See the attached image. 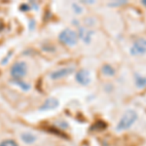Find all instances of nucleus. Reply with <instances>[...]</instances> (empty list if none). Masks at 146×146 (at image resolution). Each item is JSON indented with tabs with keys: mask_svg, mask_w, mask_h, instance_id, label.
Listing matches in <instances>:
<instances>
[{
	"mask_svg": "<svg viewBox=\"0 0 146 146\" xmlns=\"http://www.w3.org/2000/svg\"><path fill=\"white\" fill-rule=\"evenodd\" d=\"M137 113L135 110H127L121 117L119 123L117 124L116 129L118 131H127L133 126L137 120Z\"/></svg>",
	"mask_w": 146,
	"mask_h": 146,
	"instance_id": "f257e3e1",
	"label": "nucleus"
},
{
	"mask_svg": "<svg viewBox=\"0 0 146 146\" xmlns=\"http://www.w3.org/2000/svg\"><path fill=\"white\" fill-rule=\"evenodd\" d=\"M58 39L60 41L63 43L66 46H74L77 44L78 41V34L76 31L70 29V28H66V29L62 30L58 35Z\"/></svg>",
	"mask_w": 146,
	"mask_h": 146,
	"instance_id": "f03ea898",
	"label": "nucleus"
},
{
	"mask_svg": "<svg viewBox=\"0 0 146 146\" xmlns=\"http://www.w3.org/2000/svg\"><path fill=\"white\" fill-rule=\"evenodd\" d=\"M27 73V65L25 62H17L11 67L10 74L14 80H22Z\"/></svg>",
	"mask_w": 146,
	"mask_h": 146,
	"instance_id": "7ed1b4c3",
	"label": "nucleus"
},
{
	"mask_svg": "<svg viewBox=\"0 0 146 146\" xmlns=\"http://www.w3.org/2000/svg\"><path fill=\"white\" fill-rule=\"evenodd\" d=\"M131 54L133 56H140L146 54V39H137L131 48Z\"/></svg>",
	"mask_w": 146,
	"mask_h": 146,
	"instance_id": "20e7f679",
	"label": "nucleus"
},
{
	"mask_svg": "<svg viewBox=\"0 0 146 146\" xmlns=\"http://www.w3.org/2000/svg\"><path fill=\"white\" fill-rule=\"evenodd\" d=\"M73 71H74V68L73 67H63V68H60V69H58V70H55V71L51 72L50 78L52 80L62 79V78H64V77L68 76V75H70Z\"/></svg>",
	"mask_w": 146,
	"mask_h": 146,
	"instance_id": "39448f33",
	"label": "nucleus"
},
{
	"mask_svg": "<svg viewBox=\"0 0 146 146\" xmlns=\"http://www.w3.org/2000/svg\"><path fill=\"white\" fill-rule=\"evenodd\" d=\"M76 81L79 84L87 86L91 83V76L90 72L86 69H81L76 73Z\"/></svg>",
	"mask_w": 146,
	"mask_h": 146,
	"instance_id": "423d86ee",
	"label": "nucleus"
},
{
	"mask_svg": "<svg viewBox=\"0 0 146 146\" xmlns=\"http://www.w3.org/2000/svg\"><path fill=\"white\" fill-rule=\"evenodd\" d=\"M58 106V100L55 98H50L44 101L43 104L40 106L39 110L40 111H46V110L56 109Z\"/></svg>",
	"mask_w": 146,
	"mask_h": 146,
	"instance_id": "0eeeda50",
	"label": "nucleus"
},
{
	"mask_svg": "<svg viewBox=\"0 0 146 146\" xmlns=\"http://www.w3.org/2000/svg\"><path fill=\"white\" fill-rule=\"evenodd\" d=\"M92 36H93V31L88 30L85 27H80L79 28V37L82 39V41L85 43H90L92 40Z\"/></svg>",
	"mask_w": 146,
	"mask_h": 146,
	"instance_id": "6e6552de",
	"label": "nucleus"
},
{
	"mask_svg": "<svg viewBox=\"0 0 146 146\" xmlns=\"http://www.w3.org/2000/svg\"><path fill=\"white\" fill-rule=\"evenodd\" d=\"M21 138H22V140L25 143H27V144H31V143H33L34 141L36 140V136L29 133H23V135H21Z\"/></svg>",
	"mask_w": 146,
	"mask_h": 146,
	"instance_id": "1a4fd4ad",
	"label": "nucleus"
},
{
	"mask_svg": "<svg viewBox=\"0 0 146 146\" xmlns=\"http://www.w3.org/2000/svg\"><path fill=\"white\" fill-rule=\"evenodd\" d=\"M135 85L137 88H144L146 87V77L141 76V75H135Z\"/></svg>",
	"mask_w": 146,
	"mask_h": 146,
	"instance_id": "9d476101",
	"label": "nucleus"
},
{
	"mask_svg": "<svg viewBox=\"0 0 146 146\" xmlns=\"http://www.w3.org/2000/svg\"><path fill=\"white\" fill-rule=\"evenodd\" d=\"M101 71L106 76H113L115 74V69L110 64H104L101 68Z\"/></svg>",
	"mask_w": 146,
	"mask_h": 146,
	"instance_id": "9b49d317",
	"label": "nucleus"
},
{
	"mask_svg": "<svg viewBox=\"0 0 146 146\" xmlns=\"http://www.w3.org/2000/svg\"><path fill=\"white\" fill-rule=\"evenodd\" d=\"M14 84H17L21 89H23V91H29L30 90V85L23 82V80H14Z\"/></svg>",
	"mask_w": 146,
	"mask_h": 146,
	"instance_id": "f8f14e48",
	"label": "nucleus"
},
{
	"mask_svg": "<svg viewBox=\"0 0 146 146\" xmlns=\"http://www.w3.org/2000/svg\"><path fill=\"white\" fill-rule=\"evenodd\" d=\"M0 146H18V144L15 140L7 139V140L2 141V142L0 143Z\"/></svg>",
	"mask_w": 146,
	"mask_h": 146,
	"instance_id": "ddd939ff",
	"label": "nucleus"
},
{
	"mask_svg": "<svg viewBox=\"0 0 146 146\" xmlns=\"http://www.w3.org/2000/svg\"><path fill=\"white\" fill-rule=\"evenodd\" d=\"M12 54H13V51H10V52L8 53V55H7V56H5V58H4L3 60H2V62H1V64H2V65L6 64V63L9 62V60H10L11 56H12Z\"/></svg>",
	"mask_w": 146,
	"mask_h": 146,
	"instance_id": "4468645a",
	"label": "nucleus"
},
{
	"mask_svg": "<svg viewBox=\"0 0 146 146\" xmlns=\"http://www.w3.org/2000/svg\"><path fill=\"white\" fill-rule=\"evenodd\" d=\"M72 7H73V9H74V12H76L77 14H80V13H82V12H83V10H82V7H80L78 4L73 3Z\"/></svg>",
	"mask_w": 146,
	"mask_h": 146,
	"instance_id": "2eb2a0df",
	"label": "nucleus"
},
{
	"mask_svg": "<svg viewBox=\"0 0 146 146\" xmlns=\"http://www.w3.org/2000/svg\"><path fill=\"white\" fill-rule=\"evenodd\" d=\"M20 10L23 12H27L28 10H30V6H28L27 4H22V5L20 6Z\"/></svg>",
	"mask_w": 146,
	"mask_h": 146,
	"instance_id": "dca6fc26",
	"label": "nucleus"
},
{
	"mask_svg": "<svg viewBox=\"0 0 146 146\" xmlns=\"http://www.w3.org/2000/svg\"><path fill=\"white\" fill-rule=\"evenodd\" d=\"M33 27H34V21L32 20L31 22H30V30L33 29Z\"/></svg>",
	"mask_w": 146,
	"mask_h": 146,
	"instance_id": "f3484780",
	"label": "nucleus"
},
{
	"mask_svg": "<svg viewBox=\"0 0 146 146\" xmlns=\"http://www.w3.org/2000/svg\"><path fill=\"white\" fill-rule=\"evenodd\" d=\"M141 3H142V5H143V6H144V7H145V8H146V0H143V1H142V2H141Z\"/></svg>",
	"mask_w": 146,
	"mask_h": 146,
	"instance_id": "a211bd4d",
	"label": "nucleus"
},
{
	"mask_svg": "<svg viewBox=\"0 0 146 146\" xmlns=\"http://www.w3.org/2000/svg\"><path fill=\"white\" fill-rule=\"evenodd\" d=\"M2 29H3V25H2V23H0V31H1Z\"/></svg>",
	"mask_w": 146,
	"mask_h": 146,
	"instance_id": "6ab92c4d",
	"label": "nucleus"
}]
</instances>
